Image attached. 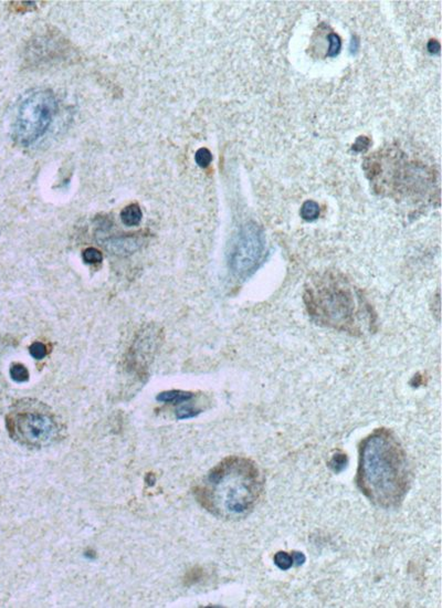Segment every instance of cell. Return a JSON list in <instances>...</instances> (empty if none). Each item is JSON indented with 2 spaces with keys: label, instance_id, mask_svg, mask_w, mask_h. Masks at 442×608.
<instances>
[{
  "label": "cell",
  "instance_id": "cell-12",
  "mask_svg": "<svg viewBox=\"0 0 442 608\" xmlns=\"http://www.w3.org/2000/svg\"><path fill=\"white\" fill-rule=\"evenodd\" d=\"M10 377L17 383H24L29 380V371L22 364H12L10 367Z\"/></svg>",
  "mask_w": 442,
  "mask_h": 608
},
{
  "label": "cell",
  "instance_id": "cell-13",
  "mask_svg": "<svg viewBox=\"0 0 442 608\" xmlns=\"http://www.w3.org/2000/svg\"><path fill=\"white\" fill-rule=\"evenodd\" d=\"M274 564L282 571H287L293 566L292 555L287 552L280 551L274 555Z\"/></svg>",
  "mask_w": 442,
  "mask_h": 608
},
{
  "label": "cell",
  "instance_id": "cell-10",
  "mask_svg": "<svg viewBox=\"0 0 442 608\" xmlns=\"http://www.w3.org/2000/svg\"><path fill=\"white\" fill-rule=\"evenodd\" d=\"M348 462V458L346 456V453L338 451L336 453L333 454V457L331 458V460L329 461V466L334 473H339L345 469Z\"/></svg>",
  "mask_w": 442,
  "mask_h": 608
},
{
  "label": "cell",
  "instance_id": "cell-11",
  "mask_svg": "<svg viewBox=\"0 0 442 608\" xmlns=\"http://www.w3.org/2000/svg\"><path fill=\"white\" fill-rule=\"evenodd\" d=\"M201 410L199 408H196L193 405H189V404H186L182 405L180 407H178L176 409V418L177 419H189V418H194L197 417V416L200 414Z\"/></svg>",
  "mask_w": 442,
  "mask_h": 608
},
{
  "label": "cell",
  "instance_id": "cell-14",
  "mask_svg": "<svg viewBox=\"0 0 442 608\" xmlns=\"http://www.w3.org/2000/svg\"><path fill=\"white\" fill-rule=\"evenodd\" d=\"M83 260L88 265H97V263H101L102 260H103V256H102L101 251L95 249V248H88L83 251L82 253Z\"/></svg>",
  "mask_w": 442,
  "mask_h": 608
},
{
  "label": "cell",
  "instance_id": "cell-7",
  "mask_svg": "<svg viewBox=\"0 0 442 608\" xmlns=\"http://www.w3.org/2000/svg\"><path fill=\"white\" fill-rule=\"evenodd\" d=\"M195 397V394L191 392H186V390H166L161 392L156 396L157 402L165 403V404H185L191 401Z\"/></svg>",
  "mask_w": 442,
  "mask_h": 608
},
{
  "label": "cell",
  "instance_id": "cell-1",
  "mask_svg": "<svg viewBox=\"0 0 442 608\" xmlns=\"http://www.w3.org/2000/svg\"><path fill=\"white\" fill-rule=\"evenodd\" d=\"M356 484L377 507L396 508L409 491L411 471L397 437L386 428L368 435L359 445Z\"/></svg>",
  "mask_w": 442,
  "mask_h": 608
},
{
  "label": "cell",
  "instance_id": "cell-17",
  "mask_svg": "<svg viewBox=\"0 0 442 608\" xmlns=\"http://www.w3.org/2000/svg\"><path fill=\"white\" fill-rule=\"evenodd\" d=\"M29 352H30V355L33 357L35 360H42L44 359L48 354V350H46V346L44 345V343L40 342H35L32 343V345L29 348Z\"/></svg>",
  "mask_w": 442,
  "mask_h": 608
},
{
  "label": "cell",
  "instance_id": "cell-20",
  "mask_svg": "<svg viewBox=\"0 0 442 608\" xmlns=\"http://www.w3.org/2000/svg\"><path fill=\"white\" fill-rule=\"evenodd\" d=\"M428 51L431 54H438L440 52V44L439 41H437L435 39H432L429 41L428 44Z\"/></svg>",
  "mask_w": 442,
  "mask_h": 608
},
{
  "label": "cell",
  "instance_id": "cell-21",
  "mask_svg": "<svg viewBox=\"0 0 442 608\" xmlns=\"http://www.w3.org/2000/svg\"><path fill=\"white\" fill-rule=\"evenodd\" d=\"M357 49H358V40H357L356 38H353L352 44H351V51H352V53H355Z\"/></svg>",
  "mask_w": 442,
  "mask_h": 608
},
{
  "label": "cell",
  "instance_id": "cell-4",
  "mask_svg": "<svg viewBox=\"0 0 442 608\" xmlns=\"http://www.w3.org/2000/svg\"><path fill=\"white\" fill-rule=\"evenodd\" d=\"M8 430L10 436L21 445L32 448H41L58 439L59 424L48 412L25 410L17 412L8 418Z\"/></svg>",
  "mask_w": 442,
  "mask_h": 608
},
{
  "label": "cell",
  "instance_id": "cell-16",
  "mask_svg": "<svg viewBox=\"0 0 442 608\" xmlns=\"http://www.w3.org/2000/svg\"><path fill=\"white\" fill-rule=\"evenodd\" d=\"M329 41H330V48H329V51H327V55H329V57H336L342 48L341 38H339L336 33H331V35L329 36Z\"/></svg>",
  "mask_w": 442,
  "mask_h": 608
},
{
  "label": "cell",
  "instance_id": "cell-6",
  "mask_svg": "<svg viewBox=\"0 0 442 608\" xmlns=\"http://www.w3.org/2000/svg\"><path fill=\"white\" fill-rule=\"evenodd\" d=\"M143 241L138 237H120L115 239H110L108 242V249L110 252L118 256H127L141 248Z\"/></svg>",
  "mask_w": 442,
  "mask_h": 608
},
{
  "label": "cell",
  "instance_id": "cell-19",
  "mask_svg": "<svg viewBox=\"0 0 442 608\" xmlns=\"http://www.w3.org/2000/svg\"><path fill=\"white\" fill-rule=\"evenodd\" d=\"M291 555L293 559V566L299 567L301 566V565H303L305 563V561H307V558H305V555L302 552L294 551L291 553Z\"/></svg>",
  "mask_w": 442,
  "mask_h": 608
},
{
  "label": "cell",
  "instance_id": "cell-9",
  "mask_svg": "<svg viewBox=\"0 0 442 608\" xmlns=\"http://www.w3.org/2000/svg\"><path fill=\"white\" fill-rule=\"evenodd\" d=\"M301 216L302 218L307 221H313L318 218L320 216V206L318 203L313 201H308L303 203L301 208Z\"/></svg>",
  "mask_w": 442,
  "mask_h": 608
},
{
  "label": "cell",
  "instance_id": "cell-2",
  "mask_svg": "<svg viewBox=\"0 0 442 608\" xmlns=\"http://www.w3.org/2000/svg\"><path fill=\"white\" fill-rule=\"evenodd\" d=\"M265 489V477L251 459L231 456L208 473L195 488L203 509L217 518L237 521L257 508Z\"/></svg>",
  "mask_w": 442,
  "mask_h": 608
},
{
  "label": "cell",
  "instance_id": "cell-8",
  "mask_svg": "<svg viewBox=\"0 0 442 608\" xmlns=\"http://www.w3.org/2000/svg\"><path fill=\"white\" fill-rule=\"evenodd\" d=\"M143 218L141 207L137 203H131L121 211V220L125 226H137Z\"/></svg>",
  "mask_w": 442,
  "mask_h": 608
},
{
  "label": "cell",
  "instance_id": "cell-22",
  "mask_svg": "<svg viewBox=\"0 0 442 608\" xmlns=\"http://www.w3.org/2000/svg\"><path fill=\"white\" fill-rule=\"evenodd\" d=\"M146 480H147L146 482L148 483V486H153V484L155 483V482H154V481H155V477H154V474H153V473H150V474H148V475H147V478H146Z\"/></svg>",
  "mask_w": 442,
  "mask_h": 608
},
{
  "label": "cell",
  "instance_id": "cell-15",
  "mask_svg": "<svg viewBox=\"0 0 442 608\" xmlns=\"http://www.w3.org/2000/svg\"><path fill=\"white\" fill-rule=\"evenodd\" d=\"M195 160L198 166H200L202 168H206L208 166L210 165L211 160H212V155L210 151L208 148H199V150L196 152L195 154Z\"/></svg>",
  "mask_w": 442,
  "mask_h": 608
},
{
  "label": "cell",
  "instance_id": "cell-3",
  "mask_svg": "<svg viewBox=\"0 0 442 608\" xmlns=\"http://www.w3.org/2000/svg\"><path fill=\"white\" fill-rule=\"evenodd\" d=\"M58 103L49 90L29 92L20 101L14 123L15 141L21 146H30L39 141L52 124Z\"/></svg>",
  "mask_w": 442,
  "mask_h": 608
},
{
  "label": "cell",
  "instance_id": "cell-5",
  "mask_svg": "<svg viewBox=\"0 0 442 608\" xmlns=\"http://www.w3.org/2000/svg\"><path fill=\"white\" fill-rule=\"evenodd\" d=\"M265 251V239L261 229L254 224H246L233 240L228 262L232 274L245 279L256 271Z\"/></svg>",
  "mask_w": 442,
  "mask_h": 608
},
{
  "label": "cell",
  "instance_id": "cell-18",
  "mask_svg": "<svg viewBox=\"0 0 442 608\" xmlns=\"http://www.w3.org/2000/svg\"><path fill=\"white\" fill-rule=\"evenodd\" d=\"M371 143H372L371 139L366 137V136H359V137L356 139L354 146H353V150L358 153L365 152L369 146H371Z\"/></svg>",
  "mask_w": 442,
  "mask_h": 608
}]
</instances>
